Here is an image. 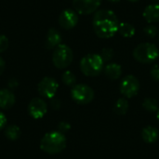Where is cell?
<instances>
[{
	"label": "cell",
	"instance_id": "cell-17",
	"mask_svg": "<svg viewBox=\"0 0 159 159\" xmlns=\"http://www.w3.org/2000/svg\"><path fill=\"white\" fill-rule=\"evenodd\" d=\"M135 27L128 22H120L119 28H118V33L120 35H122L125 38H130L134 36L135 34Z\"/></svg>",
	"mask_w": 159,
	"mask_h": 159
},
{
	"label": "cell",
	"instance_id": "cell-33",
	"mask_svg": "<svg viewBox=\"0 0 159 159\" xmlns=\"http://www.w3.org/2000/svg\"><path fill=\"white\" fill-rule=\"evenodd\" d=\"M157 119L159 120V110L157 111Z\"/></svg>",
	"mask_w": 159,
	"mask_h": 159
},
{
	"label": "cell",
	"instance_id": "cell-20",
	"mask_svg": "<svg viewBox=\"0 0 159 159\" xmlns=\"http://www.w3.org/2000/svg\"><path fill=\"white\" fill-rule=\"evenodd\" d=\"M61 79H62V82L68 87H74L76 82V77L71 71H65L62 74Z\"/></svg>",
	"mask_w": 159,
	"mask_h": 159
},
{
	"label": "cell",
	"instance_id": "cell-32",
	"mask_svg": "<svg viewBox=\"0 0 159 159\" xmlns=\"http://www.w3.org/2000/svg\"><path fill=\"white\" fill-rule=\"evenodd\" d=\"M128 1H129V2H138L140 0H128Z\"/></svg>",
	"mask_w": 159,
	"mask_h": 159
},
{
	"label": "cell",
	"instance_id": "cell-13",
	"mask_svg": "<svg viewBox=\"0 0 159 159\" xmlns=\"http://www.w3.org/2000/svg\"><path fill=\"white\" fill-rule=\"evenodd\" d=\"M61 33L56 30L55 28H50L47 34V40H46V47L48 49H52L57 48L59 45L61 44Z\"/></svg>",
	"mask_w": 159,
	"mask_h": 159
},
{
	"label": "cell",
	"instance_id": "cell-11",
	"mask_svg": "<svg viewBox=\"0 0 159 159\" xmlns=\"http://www.w3.org/2000/svg\"><path fill=\"white\" fill-rule=\"evenodd\" d=\"M28 112L29 115L34 119L42 118L48 112V105L47 102L41 98H34L33 99L28 105Z\"/></svg>",
	"mask_w": 159,
	"mask_h": 159
},
{
	"label": "cell",
	"instance_id": "cell-24",
	"mask_svg": "<svg viewBox=\"0 0 159 159\" xmlns=\"http://www.w3.org/2000/svg\"><path fill=\"white\" fill-rule=\"evenodd\" d=\"M8 47V39L6 35L0 34V53L4 52Z\"/></svg>",
	"mask_w": 159,
	"mask_h": 159
},
{
	"label": "cell",
	"instance_id": "cell-12",
	"mask_svg": "<svg viewBox=\"0 0 159 159\" xmlns=\"http://www.w3.org/2000/svg\"><path fill=\"white\" fill-rule=\"evenodd\" d=\"M15 95L12 91L7 89H0V108L7 110L10 109L15 103Z\"/></svg>",
	"mask_w": 159,
	"mask_h": 159
},
{
	"label": "cell",
	"instance_id": "cell-29",
	"mask_svg": "<svg viewBox=\"0 0 159 159\" xmlns=\"http://www.w3.org/2000/svg\"><path fill=\"white\" fill-rule=\"evenodd\" d=\"M50 100H51V105H52L54 108L57 109V108L60 107V102H59L57 99H53V98H52V99H50Z\"/></svg>",
	"mask_w": 159,
	"mask_h": 159
},
{
	"label": "cell",
	"instance_id": "cell-8",
	"mask_svg": "<svg viewBox=\"0 0 159 159\" xmlns=\"http://www.w3.org/2000/svg\"><path fill=\"white\" fill-rule=\"evenodd\" d=\"M59 89V84L58 82L49 76H46L43 79H41V81L38 83L37 86V90L38 93L47 99H52L55 95L56 92Z\"/></svg>",
	"mask_w": 159,
	"mask_h": 159
},
{
	"label": "cell",
	"instance_id": "cell-23",
	"mask_svg": "<svg viewBox=\"0 0 159 159\" xmlns=\"http://www.w3.org/2000/svg\"><path fill=\"white\" fill-rule=\"evenodd\" d=\"M115 55V52H114V49L111 48H102V52H101V57L102 58L103 61H110L113 57Z\"/></svg>",
	"mask_w": 159,
	"mask_h": 159
},
{
	"label": "cell",
	"instance_id": "cell-5",
	"mask_svg": "<svg viewBox=\"0 0 159 159\" xmlns=\"http://www.w3.org/2000/svg\"><path fill=\"white\" fill-rule=\"evenodd\" d=\"M74 54L70 47L65 44H61L55 48L52 54V62L59 69L67 68L73 61Z\"/></svg>",
	"mask_w": 159,
	"mask_h": 159
},
{
	"label": "cell",
	"instance_id": "cell-21",
	"mask_svg": "<svg viewBox=\"0 0 159 159\" xmlns=\"http://www.w3.org/2000/svg\"><path fill=\"white\" fill-rule=\"evenodd\" d=\"M143 106L148 112H152V113L158 110V102H157V101L155 100V99H151V98L145 99L144 102H143Z\"/></svg>",
	"mask_w": 159,
	"mask_h": 159
},
{
	"label": "cell",
	"instance_id": "cell-27",
	"mask_svg": "<svg viewBox=\"0 0 159 159\" xmlns=\"http://www.w3.org/2000/svg\"><path fill=\"white\" fill-rule=\"evenodd\" d=\"M6 124H7V117L4 115V113L0 111V130L5 128Z\"/></svg>",
	"mask_w": 159,
	"mask_h": 159
},
{
	"label": "cell",
	"instance_id": "cell-16",
	"mask_svg": "<svg viewBox=\"0 0 159 159\" xmlns=\"http://www.w3.org/2000/svg\"><path fill=\"white\" fill-rule=\"evenodd\" d=\"M159 133L157 128L148 126L142 130V138L146 143H154L157 141Z\"/></svg>",
	"mask_w": 159,
	"mask_h": 159
},
{
	"label": "cell",
	"instance_id": "cell-26",
	"mask_svg": "<svg viewBox=\"0 0 159 159\" xmlns=\"http://www.w3.org/2000/svg\"><path fill=\"white\" fill-rule=\"evenodd\" d=\"M60 131L62 133V132H65V131H68L71 128V126L67 123V122H61L58 126Z\"/></svg>",
	"mask_w": 159,
	"mask_h": 159
},
{
	"label": "cell",
	"instance_id": "cell-2",
	"mask_svg": "<svg viewBox=\"0 0 159 159\" xmlns=\"http://www.w3.org/2000/svg\"><path fill=\"white\" fill-rule=\"evenodd\" d=\"M66 147V138L61 131H51L44 135L40 141V148L47 154L56 155Z\"/></svg>",
	"mask_w": 159,
	"mask_h": 159
},
{
	"label": "cell",
	"instance_id": "cell-22",
	"mask_svg": "<svg viewBox=\"0 0 159 159\" xmlns=\"http://www.w3.org/2000/svg\"><path fill=\"white\" fill-rule=\"evenodd\" d=\"M143 33L144 34L149 37V38H154L157 36V33H158V30L157 28V26L153 25V24H150V25H147L143 28Z\"/></svg>",
	"mask_w": 159,
	"mask_h": 159
},
{
	"label": "cell",
	"instance_id": "cell-10",
	"mask_svg": "<svg viewBox=\"0 0 159 159\" xmlns=\"http://www.w3.org/2000/svg\"><path fill=\"white\" fill-rule=\"evenodd\" d=\"M78 22V15L75 10L71 8L64 9L59 16V24L65 30H71L76 26Z\"/></svg>",
	"mask_w": 159,
	"mask_h": 159
},
{
	"label": "cell",
	"instance_id": "cell-9",
	"mask_svg": "<svg viewBox=\"0 0 159 159\" xmlns=\"http://www.w3.org/2000/svg\"><path fill=\"white\" fill-rule=\"evenodd\" d=\"M102 0H73V7L78 14L89 15L96 12Z\"/></svg>",
	"mask_w": 159,
	"mask_h": 159
},
{
	"label": "cell",
	"instance_id": "cell-6",
	"mask_svg": "<svg viewBox=\"0 0 159 159\" xmlns=\"http://www.w3.org/2000/svg\"><path fill=\"white\" fill-rule=\"evenodd\" d=\"M72 99L78 104H88L94 99L93 89L86 84L75 85L71 90Z\"/></svg>",
	"mask_w": 159,
	"mask_h": 159
},
{
	"label": "cell",
	"instance_id": "cell-4",
	"mask_svg": "<svg viewBox=\"0 0 159 159\" xmlns=\"http://www.w3.org/2000/svg\"><path fill=\"white\" fill-rule=\"evenodd\" d=\"M133 57L141 63L150 64L158 59L159 50L152 43H141L133 49Z\"/></svg>",
	"mask_w": 159,
	"mask_h": 159
},
{
	"label": "cell",
	"instance_id": "cell-25",
	"mask_svg": "<svg viewBox=\"0 0 159 159\" xmlns=\"http://www.w3.org/2000/svg\"><path fill=\"white\" fill-rule=\"evenodd\" d=\"M151 76L154 80L159 81V65H154L151 69Z\"/></svg>",
	"mask_w": 159,
	"mask_h": 159
},
{
	"label": "cell",
	"instance_id": "cell-30",
	"mask_svg": "<svg viewBox=\"0 0 159 159\" xmlns=\"http://www.w3.org/2000/svg\"><path fill=\"white\" fill-rule=\"evenodd\" d=\"M109 2H112V3H116V2H119L120 0H108Z\"/></svg>",
	"mask_w": 159,
	"mask_h": 159
},
{
	"label": "cell",
	"instance_id": "cell-18",
	"mask_svg": "<svg viewBox=\"0 0 159 159\" xmlns=\"http://www.w3.org/2000/svg\"><path fill=\"white\" fill-rule=\"evenodd\" d=\"M128 110H129V102L126 99L121 98L116 102L115 106H114V111L116 115L124 116L127 114Z\"/></svg>",
	"mask_w": 159,
	"mask_h": 159
},
{
	"label": "cell",
	"instance_id": "cell-14",
	"mask_svg": "<svg viewBox=\"0 0 159 159\" xmlns=\"http://www.w3.org/2000/svg\"><path fill=\"white\" fill-rule=\"evenodd\" d=\"M143 15L149 23L159 22V4L148 5L144 8Z\"/></svg>",
	"mask_w": 159,
	"mask_h": 159
},
{
	"label": "cell",
	"instance_id": "cell-19",
	"mask_svg": "<svg viewBox=\"0 0 159 159\" xmlns=\"http://www.w3.org/2000/svg\"><path fill=\"white\" fill-rule=\"evenodd\" d=\"M5 135L7 139L11 141H15L20 138V129L16 125H10L6 128Z\"/></svg>",
	"mask_w": 159,
	"mask_h": 159
},
{
	"label": "cell",
	"instance_id": "cell-3",
	"mask_svg": "<svg viewBox=\"0 0 159 159\" xmlns=\"http://www.w3.org/2000/svg\"><path fill=\"white\" fill-rule=\"evenodd\" d=\"M103 68L104 61L100 54H88L80 61V70L86 76H97L102 73Z\"/></svg>",
	"mask_w": 159,
	"mask_h": 159
},
{
	"label": "cell",
	"instance_id": "cell-15",
	"mask_svg": "<svg viewBox=\"0 0 159 159\" xmlns=\"http://www.w3.org/2000/svg\"><path fill=\"white\" fill-rule=\"evenodd\" d=\"M103 71H104L105 75L111 80H116L122 75V67H121V65L118 64V63H116V62L108 63L106 66H104Z\"/></svg>",
	"mask_w": 159,
	"mask_h": 159
},
{
	"label": "cell",
	"instance_id": "cell-1",
	"mask_svg": "<svg viewBox=\"0 0 159 159\" xmlns=\"http://www.w3.org/2000/svg\"><path fill=\"white\" fill-rule=\"evenodd\" d=\"M119 24L116 13L110 9L97 10L92 20V27L96 35L104 39L113 37L118 32Z\"/></svg>",
	"mask_w": 159,
	"mask_h": 159
},
{
	"label": "cell",
	"instance_id": "cell-31",
	"mask_svg": "<svg viewBox=\"0 0 159 159\" xmlns=\"http://www.w3.org/2000/svg\"><path fill=\"white\" fill-rule=\"evenodd\" d=\"M152 2H154L155 4H159V0H151Z\"/></svg>",
	"mask_w": 159,
	"mask_h": 159
},
{
	"label": "cell",
	"instance_id": "cell-7",
	"mask_svg": "<svg viewBox=\"0 0 159 159\" xmlns=\"http://www.w3.org/2000/svg\"><path fill=\"white\" fill-rule=\"evenodd\" d=\"M119 89L122 95L126 98H132L138 94L140 89V82L132 75H126L120 82Z\"/></svg>",
	"mask_w": 159,
	"mask_h": 159
},
{
	"label": "cell",
	"instance_id": "cell-28",
	"mask_svg": "<svg viewBox=\"0 0 159 159\" xmlns=\"http://www.w3.org/2000/svg\"><path fill=\"white\" fill-rule=\"evenodd\" d=\"M5 68H6V62H5V61L3 60V58L0 57V75L4 73Z\"/></svg>",
	"mask_w": 159,
	"mask_h": 159
}]
</instances>
